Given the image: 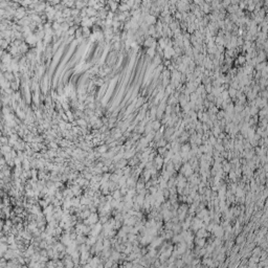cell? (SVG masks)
Instances as JSON below:
<instances>
[{"instance_id":"6da1fadb","label":"cell","mask_w":268,"mask_h":268,"mask_svg":"<svg viewBox=\"0 0 268 268\" xmlns=\"http://www.w3.org/2000/svg\"><path fill=\"white\" fill-rule=\"evenodd\" d=\"M19 87H20V79H17V80H15L14 82L11 83V88L13 89V91H14V92L17 91L18 89H19Z\"/></svg>"},{"instance_id":"7a4b0ae2","label":"cell","mask_w":268,"mask_h":268,"mask_svg":"<svg viewBox=\"0 0 268 268\" xmlns=\"http://www.w3.org/2000/svg\"><path fill=\"white\" fill-rule=\"evenodd\" d=\"M107 149H108V146L107 145H102L101 147L97 149V151L100 152V153H105L107 151Z\"/></svg>"}]
</instances>
